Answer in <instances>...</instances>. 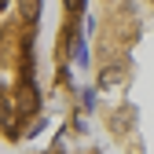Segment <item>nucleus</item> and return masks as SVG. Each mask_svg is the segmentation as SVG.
I'll return each mask as SVG.
<instances>
[{"label":"nucleus","instance_id":"f257e3e1","mask_svg":"<svg viewBox=\"0 0 154 154\" xmlns=\"http://www.w3.org/2000/svg\"><path fill=\"white\" fill-rule=\"evenodd\" d=\"M44 0H0V136L18 143L41 121V41Z\"/></svg>","mask_w":154,"mask_h":154},{"label":"nucleus","instance_id":"f03ea898","mask_svg":"<svg viewBox=\"0 0 154 154\" xmlns=\"http://www.w3.org/2000/svg\"><path fill=\"white\" fill-rule=\"evenodd\" d=\"M44 154H103L99 147H63V143H55V147H48Z\"/></svg>","mask_w":154,"mask_h":154}]
</instances>
